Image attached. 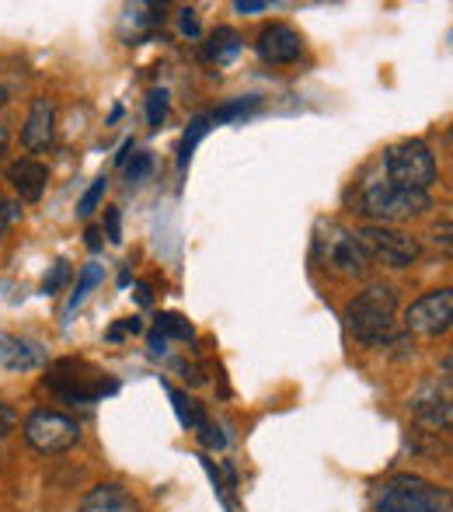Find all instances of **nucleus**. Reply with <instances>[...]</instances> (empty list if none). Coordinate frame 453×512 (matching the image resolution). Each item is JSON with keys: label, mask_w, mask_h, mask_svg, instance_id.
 I'll return each instance as SVG.
<instances>
[{"label": "nucleus", "mask_w": 453, "mask_h": 512, "mask_svg": "<svg viewBox=\"0 0 453 512\" xmlns=\"http://www.w3.org/2000/svg\"><path fill=\"white\" fill-rule=\"evenodd\" d=\"M349 331L363 345H387L398 331V293L384 283H373L345 307Z\"/></svg>", "instance_id": "obj_1"}, {"label": "nucleus", "mask_w": 453, "mask_h": 512, "mask_svg": "<svg viewBox=\"0 0 453 512\" xmlns=\"http://www.w3.org/2000/svg\"><path fill=\"white\" fill-rule=\"evenodd\" d=\"M433 206L429 192H408L391 185L384 175H373L363 182L359 189V213L366 220H377V227H387V223H401L412 220V216H422Z\"/></svg>", "instance_id": "obj_2"}, {"label": "nucleus", "mask_w": 453, "mask_h": 512, "mask_svg": "<svg viewBox=\"0 0 453 512\" xmlns=\"http://www.w3.org/2000/svg\"><path fill=\"white\" fill-rule=\"evenodd\" d=\"M377 512H450L447 488L419 478V474H394L373 495Z\"/></svg>", "instance_id": "obj_3"}, {"label": "nucleus", "mask_w": 453, "mask_h": 512, "mask_svg": "<svg viewBox=\"0 0 453 512\" xmlns=\"http://www.w3.org/2000/svg\"><path fill=\"white\" fill-rule=\"evenodd\" d=\"M384 178L391 185H398V189L429 192L436 178H440L436 154L422 140L398 143V147H391V150H387V157H384Z\"/></svg>", "instance_id": "obj_4"}, {"label": "nucleus", "mask_w": 453, "mask_h": 512, "mask_svg": "<svg viewBox=\"0 0 453 512\" xmlns=\"http://www.w3.org/2000/svg\"><path fill=\"white\" fill-rule=\"evenodd\" d=\"M314 248H318L321 265L342 279H363L366 272L373 269V262L366 258V251H363V244L356 241V234L339 227V223L321 227L318 237H314Z\"/></svg>", "instance_id": "obj_5"}, {"label": "nucleus", "mask_w": 453, "mask_h": 512, "mask_svg": "<svg viewBox=\"0 0 453 512\" xmlns=\"http://www.w3.org/2000/svg\"><path fill=\"white\" fill-rule=\"evenodd\" d=\"M356 241L363 244L370 262H380V265H387V269H412L422 255V244L415 241L412 234H401V230H391V227H377V223L356 230Z\"/></svg>", "instance_id": "obj_6"}, {"label": "nucleus", "mask_w": 453, "mask_h": 512, "mask_svg": "<svg viewBox=\"0 0 453 512\" xmlns=\"http://www.w3.org/2000/svg\"><path fill=\"white\" fill-rule=\"evenodd\" d=\"M46 387L53 394H60L63 401H81V405L84 401H98V398H105V394L119 391L115 380L98 377V373H91L88 366L77 363V359H60V363L49 370Z\"/></svg>", "instance_id": "obj_7"}, {"label": "nucleus", "mask_w": 453, "mask_h": 512, "mask_svg": "<svg viewBox=\"0 0 453 512\" xmlns=\"http://www.w3.org/2000/svg\"><path fill=\"white\" fill-rule=\"evenodd\" d=\"M25 439L32 450L56 457V453H67L70 446H77L81 425L70 415H60V411H32L25 422Z\"/></svg>", "instance_id": "obj_8"}, {"label": "nucleus", "mask_w": 453, "mask_h": 512, "mask_svg": "<svg viewBox=\"0 0 453 512\" xmlns=\"http://www.w3.org/2000/svg\"><path fill=\"white\" fill-rule=\"evenodd\" d=\"M453 321V293L450 290H433L426 297H419L405 314L408 331H419V335H447Z\"/></svg>", "instance_id": "obj_9"}, {"label": "nucleus", "mask_w": 453, "mask_h": 512, "mask_svg": "<svg viewBox=\"0 0 453 512\" xmlns=\"http://www.w3.org/2000/svg\"><path fill=\"white\" fill-rule=\"evenodd\" d=\"M255 49L272 67H290V63H297L300 56H304V39H300V32L290 25H269V28H262Z\"/></svg>", "instance_id": "obj_10"}, {"label": "nucleus", "mask_w": 453, "mask_h": 512, "mask_svg": "<svg viewBox=\"0 0 453 512\" xmlns=\"http://www.w3.org/2000/svg\"><path fill=\"white\" fill-rule=\"evenodd\" d=\"M412 415L419 418L422 425L436 432H450L453 425V408H450V387H440V384H422L419 391L412 394L408 401Z\"/></svg>", "instance_id": "obj_11"}, {"label": "nucleus", "mask_w": 453, "mask_h": 512, "mask_svg": "<svg viewBox=\"0 0 453 512\" xmlns=\"http://www.w3.org/2000/svg\"><path fill=\"white\" fill-rule=\"evenodd\" d=\"M56 140V102L53 98H35L32 108H28L25 129H21V143L25 150L39 154V150H49Z\"/></svg>", "instance_id": "obj_12"}, {"label": "nucleus", "mask_w": 453, "mask_h": 512, "mask_svg": "<svg viewBox=\"0 0 453 512\" xmlns=\"http://www.w3.org/2000/svg\"><path fill=\"white\" fill-rule=\"evenodd\" d=\"M46 363V349H42L39 342H32V338H21V335H0V366H7V370H39V366Z\"/></svg>", "instance_id": "obj_13"}, {"label": "nucleus", "mask_w": 453, "mask_h": 512, "mask_svg": "<svg viewBox=\"0 0 453 512\" xmlns=\"http://www.w3.org/2000/svg\"><path fill=\"white\" fill-rule=\"evenodd\" d=\"M7 182H11V189L25 203H35V199H42V192L49 185V168L42 161H32V157H21V161H14L7 168Z\"/></svg>", "instance_id": "obj_14"}, {"label": "nucleus", "mask_w": 453, "mask_h": 512, "mask_svg": "<svg viewBox=\"0 0 453 512\" xmlns=\"http://www.w3.org/2000/svg\"><path fill=\"white\" fill-rule=\"evenodd\" d=\"M81 512H143V506L122 485H95L81 499Z\"/></svg>", "instance_id": "obj_15"}, {"label": "nucleus", "mask_w": 453, "mask_h": 512, "mask_svg": "<svg viewBox=\"0 0 453 512\" xmlns=\"http://www.w3.org/2000/svg\"><path fill=\"white\" fill-rule=\"evenodd\" d=\"M206 60L213 63H230L237 53H241V35L234 32V28H217V32L210 35V42H206Z\"/></svg>", "instance_id": "obj_16"}, {"label": "nucleus", "mask_w": 453, "mask_h": 512, "mask_svg": "<svg viewBox=\"0 0 453 512\" xmlns=\"http://www.w3.org/2000/svg\"><path fill=\"white\" fill-rule=\"evenodd\" d=\"M102 279H105V269H102V265H95V262L84 265V269H81V279H77V290L70 293L67 307H63V321H70V317H74V310L81 307L84 300H88V293L95 290V286L102 283Z\"/></svg>", "instance_id": "obj_17"}, {"label": "nucleus", "mask_w": 453, "mask_h": 512, "mask_svg": "<svg viewBox=\"0 0 453 512\" xmlns=\"http://www.w3.org/2000/svg\"><path fill=\"white\" fill-rule=\"evenodd\" d=\"M28 74L18 60H0V108L11 105L18 98V91L25 88Z\"/></svg>", "instance_id": "obj_18"}, {"label": "nucleus", "mask_w": 453, "mask_h": 512, "mask_svg": "<svg viewBox=\"0 0 453 512\" xmlns=\"http://www.w3.org/2000/svg\"><path fill=\"white\" fill-rule=\"evenodd\" d=\"M210 133V115H196V119L189 122V129H185V136H182V143H178V168H189V161H192V154H196V147H199V140Z\"/></svg>", "instance_id": "obj_19"}, {"label": "nucleus", "mask_w": 453, "mask_h": 512, "mask_svg": "<svg viewBox=\"0 0 453 512\" xmlns=\"http://www.w3.org/2000/svg\"><path fill=\"white\" fill-rule=\"evenodd\" d=\"M168 398H171V405H175L178 422H182L185 429H203V425H206V415H203V408H199L196 401L189 398V394L178 391V387H168Z\"/></svg>", "instance_id": "obj_20"}, {"label": "nucleus", "mask_w": 453, "mask_h": 512, "mask_svg": "<svg viewBox=\"0 0 453 512\" xmlns=\"http://www.w3.org/2000/svg\"><path fill=\"white\" fill-rule=\"evenodd\" d=\"M154 331H161L164 338H192V324L185 321L182 314H175V310H164L161 317H157V328Z\"/></svg>", "instance_id": "obj_21"}, {"label": "nucleus", "mask_w": 453, "mask_h": 512, "mask_svg": "<svg viewBox=\"0 0 453 512\" xmlns=\"http://www.w3.org/2000/svg\"><path fill=\"white\" fill-rule=\"evenodd\" d=\"M262 105V98H237V102H227V105H220L217 112L210 115V122H227V119H241V115H248V112H255V108Z\"/></svg>", "instance_id": "obj_22"}, {"label": "nucleus", "mask_w": 453, "mask_h": 512, "mask_svg": "<svg viewBox=\"0 0 453 512\" xmlns=\"http://www.w3.org/2000/svg\"><path fill=\"white\" fill-rule=\"evenodd\" d=\"M105 189H109V178L105 175L95 178V185H91V189L81 196V203H77V216H81V220H88V216L95 213L98 203H102V196H105Z\"/></svg>", "instance_id": "obj_23"}, {"label": "nucleus", "mask_w": 453, "mask_h": 512, "mask_svg": "<svg viewBox=\"0 0 453 512\" xmlns=\"http://www.w3.org/2000/svg\"><path fill=\"white\" fill-rule=\"evenodd\" d=\"M168 119V91H150L147 95V122L150 129H161Z\"/></svg>", "instance_id": "obj_24"}, {"label": "nucleus", "mask_w": 453, "mask_h": 512, "mask_svg": "<svg viewBox=\"0 0 453 512\" xmlns=\"http://www.w3.org/2000/svg\"><path fill=\"white\" fill-rule=\"evenodd\" d=\"M67 279H70V265L67 262H56L53 272L42 279V293H46V297H53V293L63 290V283H67Z\"/></svg>", "instance_id": "obj_25"}, {"label": "nucleus", "mask_w": 453, "mask_h": 512, "mask_svg": "<svg viewBox=\"0 0 453 512\" xmlns=\"http://www.w3.org/2000/svg\"><path fill=\"white\" fill-rule=\"evenodd\" d=\"M150 171H154V157H150V154H136L133 161L126 164V178H129L133 185H140L143 178L150 175Z\"/></svg>", "instance_id": "obj_26"}, {"label": "nucleus", "mask_w": 453, "mask_h": 512, "mask_svg": "<svg viewBox=\"0 0 453 512\" xmlns=\"http://www.w3.org/2000/svg\"><path fill=\"white\" fill-rule=\"evenodd\" d=\"M199 439H203L206 450H224V446H227V436L217 429V425H210V422H206L203 429H199Z\"/></svg>", "instance_id": "obj_27"}, {"label": "nucleus", "mask_w": 453, "mask_h": 512, "mask_svg": "<svg viewBox=\"0 0 453 512\" xmlns=\"http://www.w3.org/2000/svg\"><path fill=\"white\" fill-rule=\"evenodd\" d=\"M14 220H21V203H11V199H0V237L11 227Z\"/></svg>", "instance_id": "obj_28"}, {"label": "nucleus", "mask_w": 453, "mask_h": 512, "mask_svg": "<svg viewBox=\"0 0 453 512\" xmlns=\"http://www.w3.org/2000/svg\"><path fill=\"white\" fill-rule=\"evenodd\" d=\"M136 331H143L140 317H126L122 324H115V328H109V342H119L122 335H136Z\"/></svg>", "instance_id": "obj_29"}, {"label": "nucleus", "mask_w": 453, "mask_h": 512, "mask_svg": "<svg viewBox=\"0 0 453 512\" xmlns=\"http://www.w3.org/2000/svg\"><path fill=\"white\" fill-rule=\"evenodd\" d=\"M14 425H18V411H14L11 405H4V401H0V439L11 436Z\"/></svg>", "instance_id": "obj_30"}, {"label": "nucleus", "mask_w": 453, "mask_h": 512, "mask_svg": "<svg viewBox=\"0 0 453 512\" xmlns=\"http://www.w3.org/2000/svg\"><path fill=\"white\" fill-rule=\"evenodd\" d=\"M178 28H182V35H189V39H196V35H199V21H196V11H192V7H185V11H182Z\"/></svg>", "instance_id": "obj_31"}, {"label": "nucleus", "mask_w": 453, "mask_h": 512, "mask_svg": "<svg viewBox=\"0 0 453 512\" xmlns=\"http://www.w3.org/2000/svg\"><path fill=\"white\" fill-rule=\"evenodd\" d=\"M105 223H109V241H122V227H119V209H105Z\"/></svg>", "instance_id": "obj_32"}, {"label": "nucleus", "mask_w": 453, "mask_h": 512, "mask_svg": "<svg viewBox=\"0 0 453 512\" xmlns=\"http://www.w3.org/2000/svg\"><path fill=\"white\" fill-rule=\"evenodd\" d=\"M433 241H436V244H443V248L450 251V220L436 223V227H433Z\"/></svg>", "instance_id": "obj_33"}, {"label": "nucleus", "mask_w": 453, "mask_h": 512, "mask_svg": "<svg viewBox=\"0 0 453 512\" xmlns=\"http://www.w3.org/2000/svg\"><path fill=\"white\" fill-rule=\"evenodd\" d=\"M178 370L185 373V380H189V384H203V380H206V377H203V370H199L196 363H192V366H189V363H178Z\"/></svg>", "instance_id": "obj_34"}, {"label": "nucleus", "mask_w": 453, "mask_h": 512, "mask_svg": "<svg viewBox=\"0 0 453 512\" xmlns=\"http://www.w3.org/2000/svg\"><path fill=\"white\" fill-rule=\"evenodd\" d=\"M234 7H237L241 14H258V11H265L269 4H265V0H237Z\"/></svg>", "instance_id": "obj_35"}, {"label": "nucleus", "mask_w": 453, "mask_h": 512, "mask_svg": "<svg viewBox=\"0 0 453 512\" xmlns=\"http://www.w3.org/2000/svg\"><path fill=\"white\" fill-rule=\"evenodd\" d=\"M150 352H154V356H164V352H168V338H164L161 331L150 335Z\"/></svg>", "instance_id": "obj_36"}, {"label": "nucleus", "mask_w": 453, "mask_h": 512, "mask_svg": "<svg viewBox=\"0 0 453 512\" xmlns=\"http://www.w3.org/2000/svg\"><path fill=\"white\" fill-rule=\"evenodd\" d=\"M88 248H95V251H98V248H102V234H98V230H95V227H91V230H88Z\"/></svg>", "instance_id": "obj_37"}, {"label": "nucleus", "mask_w": 453, "mask_h": 512, "mask_svg": "<svg viewBox=\"0 0 453 512\" xmlns=\"http://www.w3.org/2000/svg\"><path fill=\"white\" fill-rule=\"evenodd\" d=\"M136 297H140V304H150V286L147 283L136 286Z\"/></svg>", "instance_id": "obj_38"}, {"label": "nucleus", "mask_w": 453, "mask_h": 512, "mask_svg": "<svg viewBox=\"0 0 453 512\" xmlns=\"http://www.w3.org/2000/svg\"><path fill=\"white\" fill-rule=\"evenodd\" d=\"M4 154H7V126L0 122V161H4Z\"/></svg>", "instance_id": "obj_39"}, {"label": "nucleus", "mask_w": 453, "mask_h": 512, "mask_svg": "<svg viewBox=\"0 0 453 512\" xmlns=\"http://www.w3.org/2000/svg\"><path fill=\"white\" fill-rule=\"evenodd\" d=\"M129 150H133V140H126V143H122V150H119V157H115V161H119V164H126Z\"/></svg>", "instance_id": "obj_40"}]
</instances>
